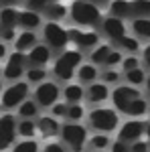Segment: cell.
<instances>
[{"label":"cell","mask_w":150,"mask_h":152,"mask_svg":"<svg viewBox=\"0 0 150 152\" xmlns=\"http://www.w3.org/2000/svg\"><path fill=\"white\" fill-rule=\"evenodd\" d=\"M2 91H4V89H2V79H0V95H2Z\"/></svg>","instance_id":"cell-51"},{"label":"cell","mask_w":150,"mask_h":152,"mask_svg":"<svg viewBox=\"0 0 150 152\" xmlns=\"http://www.w3.org/2000/svg\"><path fill=\"white\" fill-rule=\"evenodd\" d=\"M85 2H89V4H93V6H97V8H100L102 4H108L110 0H85Z\"/></svg>","instance_id":"cell-47"},{"label":"cell","mask_w":150,"mask_h":152,"mask_svg":"<svg viewBox=\"0 0 150 152\" xmlns=\"http://www.w3.org/2000/svg\"><path fill=\"white\" fill-rule=\"evenodd\" d=\"M87 142H89V148H93L95 152L104 150V148H108V146L112 144L110 136H105V134H95V136H91Z\"/></svg>","instance_id":"cell-32"},{"label":"cell","mask_w":150,"mask_h":152,"mask_svg":"<svg viewBox=\"0 0 150 152\" xmlns=\"http://www.w3.org/2000/svg\"><path fill=\"white\" fill-rule=\"evenodd\" d=\"M26 63H29V61H26V55H24V53H20V51L10 53L8 59H6L4 69H2L4 79H8V81H18L24 73H26Z\"/></svg>","instance_id":"cell-7"},{"label":"cell","mask_w":150,"mask_h":152,"mask_svg":"<svg viewBox=\"0 0 150 152\" xmlns=\"http://www.w3.org/2000/svg\"><path fill=\"white\" fill-rule=\"evenodd\" d=\"M37 132H41V136H45V138H51L61 132V124L53 116H41L37 120Z\"/></svg>","instance_id":"cell-15"},{"label":"cell","mask_w":150,"mask_h":152,"mask_svg":"<svg viewBox=\"0 0 150 152\" xmlns=\"http://www.w3.org/2000/svg\"><path fill=\"white\" fill-rule=\"evenodd\" d=\"M43 152H65V148L59 142H49L45 148H43Z\"/></svg>","instance_id":"cell-44"},{"label":"cell","mask_w":150,"mask_h":152,"mask_svg":"<svg viewBox=\"0 0 150 152\" xmlns=\"http://www.w3.org/2000/svg\"><path fill=\"white\" fill-rule=\"evenodd\" d=\"M12 152H39V142L35 138L33 140H20L12 148Z\"/></svg>","instance_id":"cell-34"},{"label":"cell","mask_w":150,"mask_h":152,"mask_svg":"<svg viewBox=\"0 0 150 152\" xmlns=\"http://www.w3.org/2000/svg\"><path fill=\"white\" fill-rule=\"evenodd\" d=\"M142 61H144L146 67H150V45H146L144 51H142Z\"/></svg>","instance_id":"cell-45"},{"label":"cell","mask_w":150,"mask_h":152,"mask_svg":"<svg viewBox=\"0 0 150 152\" xmlns=\"http://www.w3.org/2000/svg\"><path fill=\"white\" fill-rule=\"evenodd\" d=\"M110 95H112V94H110L108 85L102 83V81L89 83V87H87V91H85V97H87L89 104H102V102H105Z\"/></svg>","instance_id":"cell-16"},{"label":"cell","mask_w":150,"mask_h":152,"mask_svg":"<svg viewBox=\"0 0 150 152\" xmlns=\"http://www.w3.org/2000/svg\"><path fill=\"white\" fill-rule=\"evenodd\" d=\"M136 67H140L138 57L130 55V57H124V59H122V69H124V71H132V69H136Z\"/></svg>","instance_id":"cell-39"},{"label":"cell","mask_w":150,"mask_h":152,"mask_svg":"<svg viewBox=\"0 0 150 152\" xmlns=\"http://www.w3.org/2000/svg\"><path fill=\"white\" fill-rule=\"evenodd\" d=\"M26 61L33 67H45L47 63L51 61V49L47 47V45H35L26 53Z\"/></svg>","instance_id":"cell-14"},{"label":"cell","mask_w":150,"mask_h":152,"mask_svg":"<svg viewBox=\"0 0 150 152\" xmlns=\"http://www.w3.org/2000/svg\"><path fill=\"white\" fill-rule=\"evenodd\" d=\"M144 134H146V138H148V140H146V142H148V144H150V122H148V124H146V130H144Z\"/></svg>","instance_id":"cell-48"},{"label":"cell","mask_w":150,"mask_h":152,"mask_svg":"<svg viewBox=\"0 0 150 152\" xmlns=\"http://www.w3.org/2000/svg\"><path fill=\"white\" fill-rule=\"evenodd\" d=\"M41 14L35 10H20L18 12V26L23 28V31H35L37 26H41Z\"/></svg>","instance_id":"cell-17"},{"label":"cell","mask_w":150,"mask_h":152,"mask_svg":"<svg viewBox=\"0 0 150 152\" xmlns=\"http://www.w3.org/2000/svg\"><path fill=\"white\" fill-rule=\"evenodd\" d=\"M146 89H148V94H150V75L146 77Z\"/></svg>","instance_id":"cell-50"},{"label":"cell","mask_w":150,"mask_h":152,"mask_svg":"<svg viewBox=\"0 0 150 152\" xmlns=\"http://www.w3.org/2000/svg\"><path fill=\"white\" fill-rule=\"evenodd\" d=\"M43 12L47 14V18H49L51 23H57V20H61V18H65V16H67V6H65V4H61V2H55V4L47 6Z\"/></svg>","instance_id":"cell-28"},{"label":"cell","mask_w":150,"mask_h":152,"mask_svg":"<svg viewBox=\"0 0 150 152\" xmlns=\"http://www.w3.org/2000/svg\"><path fill=\"white\" fill-rule=\"evenodd\" d=\"M148 116H150V105H148Z\"/></svg>","instance_id":"cell-52"},{"label":"cell","mask_w":150,"mask_h":152,"mask_svg":"<svg viewBox=\"0 0 150 152\" xmlns=\"http://www.w3.org/2000/svg\"><path fill=\"white\" fill-rule=\"evenodd\" d=\"M144 130H146V124L142 122V120H128L124 122V126L118 130V140L122 142H130V144H134V142L140 140V136H144Z\"/></svg>","instance_id":"cell-11"},{"label":"cell","mask_w":150,"mask_h":152,"mask_svg":"<svg viewBox=\"0 0 150 152\" xmlns=\"http://www.w3.org/2000/svg\"><path fill=\"white\" fill-rule=\"evenodd\" d=\"M93 152H95V150H93Z\"/></svg>","instance_id":"cell-53"},{"label":"cell","mask_w":150,"mask_h":152,"mask_svg":"<svg viewBox=\"0 0 150 152\" xmlns=\"http://www.w3.org/2000/svg\"><path fill=\"white\" fill-rule=\"evenodd\" d=\"M16 138V118L12 114L0 116V152L8 150Z\"/></svg>","instance_id":"cell-9"},{"label":"cell","mask_w":150,"mask_h":152,"mask_svg":"<svg viewBox=\"0 0 150 152\" xmlns=\"http://www.w3.org/2000/svg\"><path fill=\"white\" fill-rule=\"evenodd\" d=\"M120 73L118 71H114V69H108V71H104L102 73V83H105V85H112V83H118L120 81Z\"/></svg>","instance_id":"cell-37"},{"label":"cell","mask_w":150,"mask_h":152,"mask_svg":"<svg viewBox=\"0 0 150 152\" xmlns=\"http://www.w3.org/2000/svg\"><path fill=\"white\" fill-rule=\"evenodd\" d=\"M47 77V71L45 67H29L26 69V83H43Z\"/></svg>","instance_id":"cell-31"},{"label":"cell","mask_w":150,"mask_h":152,"mask_svg":"<svg viewBox=\"0 0 150 152\" xmlns=\"http://www.w3.org/2000/svg\"><path fill=\"white\" fill-rule=\"evenodd\" d=\"M4 57H8V49H6V43L0 41V61H2Z\"/></svg>","instance_id":"cell-46"},{"label":"cell","mask_w":150,"mask_h":152,"mask_svg":"<svg viewBox=\"0 0 150 152\" xmlns=\"http://www.w3.org/2000/svg\"><path fill=\"white\" fill-rule=\"evenodd\" d=\"M102 28H104L105 37L114 39L116 43L126 37V24H124V20H120L116 16H105L104 20H102Z\"/></svg>","instance_id":"cell-13"},{"label":"cell","mask_w":150,"mask_h":152,"mask_svg":"<svg viewBox=\"0 0 150 152\" xmlns=\"http://www.w3.org/2000/svg\"><path fill=\"white\" fill-rule=\"evenodd\" d=\"M130 16L134 18H150V0H130Z\"/></svg>","instance_id":"cell-19"},{"label":"cell","mask_w":150,"mask_h":152,"mask_svg":"<svg viewBox=\"0 0 150 152\" xmlns=\"http://www.w3.org/2000/svg\"><path fill=\"white\" fill-rule=\"evenodd\" d=\"M18 26V10L12 6H4L0 10V28H14Z\"/></svg>","instance_id":"cell-20"},{"label":"cell","mask_w":150,"mask_h":152,"mask_svg":"<svg viewBox=\"0 0 150 152\" xmlns=\"http://www.w3.org/2000/svg\"><path fill=\"white\" fill-rule=\"evenodd\" d=\"M97 67L93 65V63H81L79 65V69H77V77H79V81L81 83H93L95 79H97Z\"/></svg>","instance_id":"cell-23"},{"label":"cell","mask_w":150,"mask_h":152,"mask_svg":"<svg viewBox=\"0 0 150 152\" xmlns=\"http://www.w3.org/2000/svg\"><path fill=\"white\" fill-rule=\"evenodd\" d=\"M136 97H140V91L136 87H132V85H120V87H116L114 91H112V104H114L116 112H126V107Z\"/></svg>","instance_id":"cell-10"},{"label":"cell","mask_w":150,"mask_h":152,"mask_svg":"<svg viewBox=\"0 0 150 152\" xmlns=\"http://www.w3.org/2000/svg\"><path fill=\"white\" fill-rule=\"evenodd\" d=\"M110 53H112V47L110 45H97L91 51V63L93 65H104Z\"/></svg>","instance_id":"cell-30"},{"label":"cell","mask_w":150,"mask_h":152,"mask_svg":"<svg viewBox=\"0 0 150 152\" xmlns=\"http://www.w3.org/2000/svg\"><path fill=\"white\" fill-rule=\"evenodd\" d=\"M18 116L23 120H33L39 116V104L35 99H24L23 104L18 105Z\"/></svg>","instance_id":"cell-26"},{"label":"cell","mask_w":150,"mask_h":152,"mask_svg":"<svg viewBox=\"0 0 150 152\" xmlns=\"http://www.w3.org/2000/svg\"><path fill=\"white\" fill-rule=\"evenodd\" d=\"M24 99H29V83L26 81H14L10 87H6L0 95V104L4 110L18 107Z\"/></svg>","instance_id":"cell-6"},{"label":"cell","mask_w":150,"mask_h":152,"mask_svg":"<svg viewBox=\"0 0 150 152\" xmlns=\"http://www.w3.org/2000/svg\"><path fill=\"white\" fill-rule=\"evenodd\" d=\"M63 97L67 104H79L81 99L85 97V89L81 87L79 83H69L65 89H63Z\"/></svg>","instance_id":"cell-22"},{"label":"cell","mask_w":150,"mask_h":152,"mask_svg":"<svg viewBox=\"0 0 150 152\" xmlns=\"http://www.w3.org/2000/svg\"><path fill=\"white\" fill-rule=\"evenodd\" d=\"M124 114H126V116H130V118H142L144 114H148V102L140 95V97H136L132 104L128 105Z\"/></svg>","instance_id":"cell-24"},{"label":"cell","mask_w":150,"mask_h":152,"mask_svg":"<svg viewBox=\"0 0 150 152\" xmlns=\"http://www.w3.org/2000/svg\"><path fill=\"white\" fill-rule=\"evenodd\" d=\"M81 59H83V55H81V51H77V49L63 51L55 59V63H53V75L57 77L59 81H71L75 77L77 69H79Z\"/></svg>","instance_id":"cell-1"},{"label":"cell","mask_w":150,"mask_h":152,"mask_svg":"<svg viewBox=\"0 0 150 152\" xmlns=\"http://www.w3.org/2000/svg\"><path fill=\"white\" fill-rule=\"evenodd\" d=\"M148 150H150V144L148 142H142V140L134 142L132 148H130V152H148Z\"/></svg>","instance_id":"cell-42"},{"label":"cell","mask_w":150,"mask_h":152,"mask_svg":"<svg viewBox=\"0 0 150 152\" xmlns=\"http://www.w3.org/2000/svg\"><path fill=\"white\" fill-rule=\"evenodd\" d=\"M55 2H59V0H26V8L35 10V12H41V10H45L47 6L55 4Z\"/></svg>","instance_id":"cell-36"},{"label":"cell","mask_w":150,"mask_h":152,"mask_svg":"<svg viewBox=\"0 0 150 152\" xmlns=\"http://www.w3.org/2000/svg\"><path fill=\"white\" fill-rule=\"evenodd\" d=\"M118 45L124 49V51H128V53H136L140 49V43H138V39H134V37H124V39H120L118 41Z\"/></svg>","instance_id":"cell-35"},{"label":"cell","mask_w":150,"mask_h":152,"mask_svg":"<svg viewBox=\"0 0 150 152\" xmlns=\"http://www.w3.org/2000/svg\"><path fill=\"white\" fill-rule=\"evenodd\" d=\"M0 39H2V43H10L16 39V33H14V28H0Z\"/></svg>","instance_id":"cell-41"},{"label":"cell","mask_w":150,"mask_h":152,"mask_svg":"<svg viewBox=\"0 0 150 152\" xmlns=\"http://www.w3.org/2000/svg\"><path fill=\"white\" fill-rule=\"evenodd\" d=\"M69 16L71 20L75 24H79V26H97V24H102V10L97 8V6H93L89 2H85V0H73V4H71L69 8Z\"/></svg>","instance_id":"cell-2"},{"label":"cell","mask_w":150,"mask_h":152,"mask_svg":"<svg viewBox=\"0 0 150 152\" xmlns=\"http://www.w3.org/2000/svg\"><path fill=\"white\" fill-rule=\"evenodd\" d=\"M61 138L73 152H81L87 144V130L79 122H67L61 126Z\"/></svg>","instance_id":"cell-4"},{"label":"cell","mask_w":150,"mask_h":152,"mask_svg":"<svg viewBox=\"0 0 150 152\" xmlns=\"http://www.w3.org/2000/svg\"><path fill=\"white\" fill-rule=\"evenodd\" d=\"M126 81H128V85H132V87H138V85H142V83H146V73H144L142 67L126 71Z\"/></svg>","instance_id":"cell-29"},{"label":"cell","mask_w":150,"mask_h":152,"mask_svg":"<svg viewBox=\"0 0 150 152\" xmlns=\"http://www.w3.org/2000/svg\"><path fill=\"white\" fill-rule=\"evenodd\" d=\"M110 16H116L120 20L130 18V0H112L110 2Z\"/></svg>","instance_id":"cell-21"},{"label":"cell","mask_w":150,"mask_h":152,"mask_svg":"<svg viewBox=\"0 0 150 152\" xmlns=\"http://www.w3.org/2000/svg\"><path fill=\"white\" fill-rule=\"evenodd\" d=\"M132 33L136 35V39H150V18H134Z\"/></svg>","instance_id":"cell-27"},{"label":"cell","mask_w":150,"mask_h":152,"mask_svg":"<svg viewBox=\"0 0 150 152\" xmlns=\"http://www.w3.org/2000/svg\"><path fill=\"white\" fill-rule=\"evenodd\" d=\"M110 148H112V152H130V148L126 146V142H122V140H116L110 144Z\"/></svg>","instance_id":"cell-43"},{"label":"cell","mask_w":150,"mask_h":152,"mask_svg":"<svg viewBox=\"0 0 150 152\" xmlns=\"http://www.w3.org/2000/svg\"><path fill=\"white\" fill-rule=\"evenodd\" d=\"M89 126L100 134H110L120 126V116L112 107H95L89 112Z\"/></svg>","instance_id":"cell-3"},{"label":"cell","mask_w":150,"mask_h":152,"mask_svg":"<svg viewBox=\"0 0 150 152\" xmlns=\"http://www.w3.org/2000/svg\"><path fill=\"white\" fill-rule=\"evenodd\" d=\"M122 53H120V51H114V49H112V53H110V55H108V59H105V67H110V69H112V67H116V65H120V63H122Z\"/></svg>","instance_id":"cell-38"},{"label":"cell","mask_w":150,"mask_h":152,"mask_svg":"<svg viewBox=\"0 0 150 152\" xmlns=\"http://www.w3.org/2000/svg\"><path fill=\"white\" fill-rule=\"evenodd\" d=\"M59 95H61V91H59V85L55 81H43L37 85L35 89V102L39 104V107H53V105L57 104Z\"/></svg>","instance_id":"cell-8"},{"label":"cell","mask_w":150,"mask_h":152,"mask_svg":"<svg viewBox=\"0 0 150 152\" xmlns=\"http://www.w3.org/2000/svg\"><path fill=\"white\" fill-rule=\"evenodd\" d=\"M51 116L53 118H65L67 116V104H55L51 107Z\"/></svg>","instance_id":"cell-40"},{"label":"cell","mask_w":150,"mask_h":152,"mask_svg":"<svg viewBox=\"0 0 150 152\" xmlns=\"http://www.w3.org/2000/svg\"><path fill=\"white\" fill-rule=\"evenodd\" d=\"M69 41H73L79 49H95L100 45V35L95 31H79V28H71L69 31Z\"/></svg>","instance_id":"cell-12"},{"label":"cell","mask_w":150,"mask_h":152,"mask_svg":"<svg viewBox=\"0 0 150 152\" xmlns=\"http://www.w3.org/2000/svg\"><path fill=\"white\" fill-rule=\"evenodd\" d=\"M35 45H39V43H37V35L33 31H20L14 39V49L20 53H29Z\"/></svg>","instance_id":"cell-18"},{"label":"cell","mask_w":150,"mask_h":152,"mask_svg":"<svg viewBox=\"0 0 150 152\" xmlns=\"http://www.w3.org/2000/svg\"><path fill=\"white\" fill-rule=\"evenodd\" d=\"M0 2H2V4H6V6H10L12 2H16V0H0Z\"/></svg>","instance_id":"cell-49"},{"label":"cell","mask_w":150,"mask_h":152,"mask_svg":"<svg viewBox=\"0 0 150 152\" xmlns=\"http://www.w3.org/2000/svg\"><path fill=\"white\" fill-rule=\"evenodd\" d=\"M83 116H85V110H83L81 104H67V116H65V120L79 122V120H83Z\"/></svg>","instance_id":"cell-33"},{"label":"cell","mask_w":150,"mask_h":152,"mask_svg":"<svg viewBox=\"0 0 150 152\" xmlns=\"http://www.w3.org/2000/svg\"><path fill=\"white\" fill-rule=\"evenodd\" d=\"M16 134L23 136L24 140H33L37 136V122H33V120H20L16 124Z\"/></svg>","instance_id":"cell-25"},{"label":"cell","mask_w":150,"mask_h":152,"mask_svg":"<svg viewBox=\"0 0 150 152\" xmlns=\"http://www.w3.org/2000/svg\"><path fill=\"white\" fill-rule=\"evenodd\" d=\"M43 39H45L47 47L55 49V51H65V47L69 45V31L63 28L59 23H47L43 26Z\"/></svg>","instance_id":"cell-5"}]
</instances>
